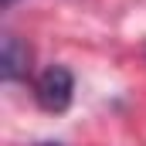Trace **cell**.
Returning a JSON list of instances; mask_svg holds the SVG:
<instances>
[{
	"label": "cell",
	"instance_id": "obj_4",
	"mask_svg": "<svg viewBox=\"0 0 146 146\" xmlns=\"http://www.w3.org/2000/svg\"><path fill=\"white\" fill-rule=\"evenodd\" d=\"M44 146H51V143H44Z\"/></svg>",
	"mask_w": 146,
	"mask_h": 146
},
{
	"label": "cell",
	"instance_id": "obj_3",
	"mask_svg": "<svg viewBox=\"0 0 146 146\" xmlns=\"http://www.w3.org/2000/svg\"><path fill=\"white\" fill-rule=\"evenodd\" d=\"M3 3H14V0H3Z\"/></svg>",
	"mask_w": 146,
	"mask_h": 146
},
{
	"label": "cell",
	"instance_id": "obj_2",
	"mask_svg": "<svg viewBox=\"0 0 146 146\" xmlns=\"http://www.w3.org/2000/svg\"><path fill=\"white\" fill-rule=\"evenodd\" d=\"M27 48L17 41L14 34H3V51H0V75L7 82H17L27 75Z\"/></svg>",
	"mask_w": 146,
	"mask_h": 146
},
{
	"label": "cell",
	"instance_id": "obj_1",
	"mask_svg": "<svg viewBox=\"0 0 146 146\" xmlns=\"http://www.w3.org/2000/svg\"><path fill=\"white\" fill-rule=\"evenodd\" d=\"M72 92H75V78L65 65L44 68L34 82V95L41 102V109H48V112H65L72 106Z\"/></svg>",
	"mask_w": 146,
	"mask_h": 146
}]
</instances>
